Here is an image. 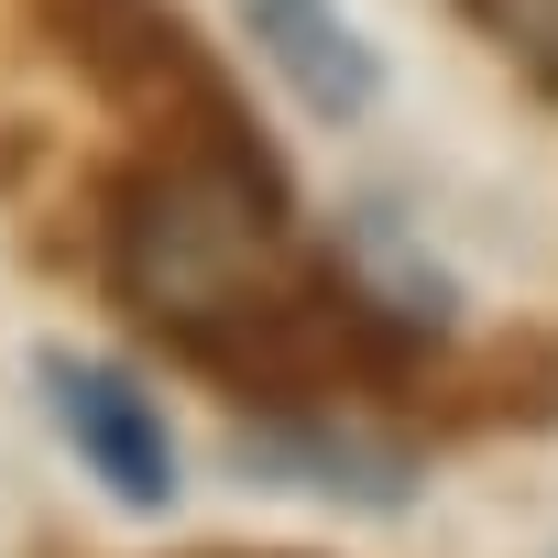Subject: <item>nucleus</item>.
Masks as SVG:
<instances>
[{
	"mask_svg": "<svg viewBox=\"0 0 558 558\" xmlns=\"http://www.w3.org/2000/svg\"><path fill=\"white\" fill-rule=\"evenodd\" d=\"M274 219H286V175H274L263 143L175 132L99 197L110 296L143 329H165L175 351H197L252 296H274Z\"/></svg>",
	"mask_w": 558,
	"mask_h": 558,
	"instance_id": "f257e3e1",
	"label": "nucleus"
},
{
	"mask_svg": "<svg viewBox=\"0 0 558 558\" xmlns=\"http://www.w3.org/2000/svg\"><path fill=\"white\" fill-rule=\"evenodd\" d=\"M45 12H56L66 56H77L110 99L165 110V132L252 143V132H241V110H230V88H219V66H208V56H197V34L175 23V0H45Z\"/></svg>",
	"mask_w": 558,
	"mask_h": 558,
	"instance_id": "f03ea898",
	"label": "nucleus"
},
{
	"mask_svg": "<svg viewBox=\"0 0 558 558\" xmlns=\"http://www.w3.org/2000/svg\"><path fill=\"white\" fill-rule=\"evenodd\" d=\"M45 395H56L66 449L110 482V504H132V514H165L175 504V438H165V405L132 373L77 362V351H45Z\"/></svg>",
	"mask_w": 558,
	"mask_h": 558,
	"instance_id": "7ed1b4c3",
	"label": "nucleus"
},
{
	"mask_svg": "<svg viewBox=\"0 0 558 558\" xmlns=\"http://www.w3.org/2000/svg\"><path fill=\"white\" fill-rule=\"evenodd\" d=\"M241 34L263 45V66L286 77L318 121H362V110L384 99V66H373V45L351 34L340 0H241Z\"/></svg>",
	"mask_w": 558,
	"mask_h": 558,
	"instance_id": "20e7f679",
	"label": "nucleus"
},
{
	"mask_svg": "<svg viewBox=\"0 0 558 558\" xmlns=\"http://www.w3.org/2000/svg\"><path fill=\"white\" fill-rule=\"evenodd\" d=\"M241 460L296 471L307 493H351V504H395L405 493V460L395 449H362L351 427H263V438H241Z\"/></svg>",
	"mask_w": 558,
	"mask_h": 558,
	"instance_id": "39448f33",
	"label": "nucleus"
},
{
	"mask_svg": "<svg viewBox=\"0 0 558 558\" xmlns=\"http://www.w3.org/2000/svg\"><path fill=\"white\" fill-rule=\"evenodd\" d=\"M460 12L504 45V66H525V77L558 99V0H460Z\"/></svg>",
	"mask_w": 558,
	"mask_h": 558,
	"instance_id": "423d86ee",
	"label": "nucleus"
}]
</instances>
